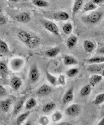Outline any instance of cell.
<instances>
[{
  "mask_svg": "<svg viewBox=\"0 0 104 125\" xmlns=\"http://www.w3.org/2000/svg\"><path fill=\"white\" fill-rule=\"evenodd\" d=\"M103 13L100 11H93L89 15L86 16L83 20L84 21L87 22V23L96 24L101 20V19L103 18Z\"/></svg>",
  "mask_w": 104,
  "mask_h": 125,
  "instance_id": "obj_1",
  "label": "cell"
},
{
  "mask_svg": "<svg viewBox=\"0 0 104 125\" xmlns=\"http://www.w3.org/2000/svg\"><path fill=\"white\" fill-rule=\"evenodd\" d=\"M81 113V107L78 104H73L65 110V113L70 117H76Z\"/></svg>",
  "mask_w": 104,
  "mask_h": 125,
  "instance_id": "obj_2",
  "label": "cell"
},
{
  "mask_svg": "<svg viewBox=\"0 0 104 125\" xmlns=\"http://www.w3.org/2000/svg\"><path fill=\"white\" fill-rule=\"evenodd\" d=\"M43 27L50 32L53 33L55 35H58L60 34V30H59V27H57V25L56 24H54V22H51V21H44L43 23Z\"/></svg>",
  "mask_w": 104,
  "mask_h": 125,
  "instance_id": "obj_3",
  "label": "cell"
},
{
  "mask_svg": "<svg viewBox=\"0 0 104 125\" xmlns=\"http://www.w3.org/2000/svg\"><path fill=\"white\" fill-rule=\"evenodd\" d=\"M40 77V73L38 71V69L36 65H33L29 71V80L32 83H36Z\"/></svg>",
  "mask_w": 104,
  "mask_h": 125,
  "instance_id": "obj_4",
  "label": "cell"
},
{
  "mask_svg": "<svg viewBox=\"0 0 104 125\" xmlns=\"http://www.w3.org/2000/svg\"><path fill=\"white\" fill-rule=\"evenodd\" d=\"M17 35H18L19 40L22 43H25L26 45H27V43H29V41L31 38V36H32V35L30 33H29L28 32H26L25 30H19L18 32Z\"/></svg>",
  "mask_w": 104,
  "mask_h": 125,
  "instance_id": "obj_5",
  "label": "cell"
},
{
  "mask_svg": "<svg viewBox=\"0 0 104 125\" xmlns=\"http://www.w3.org/2000/svg\"><path fill=\"white\" fill-rule=\"evenodd\" d=\"M24 65V60L21 58H14L10 61V66L14 71H18Z\"/></svg>",
  "mask_w": 104,
  "mask_h": 125,
  "instance_id": "obj_6",
  "label": "cell"
},
{
  "mask_svg": "<svg viewBox=\"0 0 104 125\" xmlns=\"http://www.w3.org/2000/svg\"><path fill=\"white\" fill-rule=\"evenodd\" d=\"M88 71L95 74H100L104 69V64H92L87 68Z\"/></svg>",
  "mask_w": 104,
  "mask_h": 125,
  "instance_id": "obj_7",
  "label": "cell"
},
{
  "mask_svg": "<svg viewBox=\"0 0 104 125\" xmlns=\"http://www.w3.org/2000/svg\"><path fill=\"white\" fill-rule=\"evenodd\" d=\"M41 43V38L35 35L31 36V38L29 41V43H27V46L31 48V49H34V48H36Z\"/></svg>",
  "mask_w": 104,
  "mask_h": 125,
  "instance_id": "obj_8",
  "label": "cell"
},
{
  "mask_svg": "<svg viewBox=\"0 0 104 125\" xmlns=\"http://www.w3.org/2000/svg\"><path fill=\"white\" fill-rule=\"evenodd\" d=\"M73 97H74V95H73V88L72 87V88H70V89H68L65 92V95H64V96L62 98V102H63L64 104H68V103H69V102L73 101Z\"/></svg>",
  "mask_w": 104,
  "mask_h": 125,
  "instance_id": "obj_9",
  "label": "cell"
},
{
  "mask_svg": "<svg viewBox=\"0 0 104 125\" xmlns=\"http://www.w3.org/2000/svg\"><path fill=\"white\" fill-rule=\"evenodd\" d=\"M51 92V88L47 85H43L37 91V94L38 96H47Z\"/></svg>",
  "mask_w": 104,
  "mask_h": 125,
  "instance_id": "obj_10",
  "label": "cell"
},
{
  "mask_svg": "<svg viewBox=\"0 0 104 125\" xmlns=\"http://www.w3.org/2000/svg\"><path fill=\"white\" fill-rule=\"evenodd\" d=\"M10 85L13 88V89L17 91L18 90L21 86L22 85V80L21 78L18 77H14L11 79L10 80Z\"/></svg>",
  "mask_w": 104,
  "mask_h": 125,
  "instance_id": "obj_11",
  "label": "cell"
},
{
  "mask_svg": "<svg viewBox=\"0 0 104 125\" xmlns=\"http://www.w3.org/2000/svg\"><path fill=\"white\" fill-rule=\"evenodd\" d=\"M16 19L19 22H21V23H28L31 20V16H30V15L29 13L24 12V13H20L19 15L16 16Z\"/></svg>",
  "mask_w": 104,
  "mask_h": 125,
  "instance_id": "obj_12",
  "label": "cell"
},
{
  "mask_svg": "<svg viewBox=\"0 0 104 125\" xmlns=\"http://www.w3.org/2000/svg\"><path fill=\"white\" fill-rule=\"evenodd\" d=\"M83 4H84V2L81 1V0H76V1H74L73 9H72V15H73V17L81 9V8L83 6Z\"/></svg>",
  "mask_w": 104,
  "mask_h": 125,
  "instance_id": "obj_13",
  "label": "cell"
},
{
  "mask_svg": "<svg viewBox=\"0 0 104 125\" xmlns=\"http://www.w3.org/2000/svg\"><path fill=\"white\" fill-rule=\"evenodd\" d=\"M11 100L10 99H7L5 100L0 102V109H1L3 112H8V110L10 108L11 105Z\"/></svg>",
  "mask_w": 104,
  "mask_h": 125,
  "instance_id": "obj_14",
  "label": "cell"
},
{
  "mask_svg": "<svg viewBox=\"0 0 104 125\" xmlns=\"http://www.w3.org/2000/svg\"><path fill=\"white\" fill-rule=\"evenodd\" d=\"M64 63L66 66H73L78 63L77 60L73 57V56H70V55H65L64 57Z\"/></svg>",
  "mask_w": 104,
  "mask_h": 125,
  "instance_id": "obj_15",
  "label": "cell"
},
{
  "mask_svg": "<svg viewBox=\"0 0 104 125\" xmlns=\"http://www.w3.org/2000/svg\"><path fill=\"white\" fill-rule=\"evenodd\" d=\"M54 19L60 20V21H66L70 18L68 13L65 11H60V12L55 13L54 14Z\"/></svg>",
  "mask_w": 104,
  "mask_h": 125,
  "instance_id": "obj_16",
  "label": "cell"
},
{
  "mask_svg": "<svg viewBox=\"0 0 104 125\" xmlns=\"http://www.w3.org/2000/svg\"><path fill=\"white\" fill-rule=\"evenodd\" d=\"M102 80H103L102 75H100V74H93L89 78V85L91 86H93L94 87L96 85H97L100 82H101Z\"/></svg>",
  "mask_w": 104,
  "mask_h": 125,
  "instance_id": "obj_17",
  "label": "cell"
},
{
  "mask_svg": "<svg viewBox=\"0 0 104 125\" xmlns=\"http://www.w3.org/2000/svg\"><path fill=\"white\" fill-rule=\"evenodd\" d=\"M84 49L87 52H92L93 49H95V43L89 41V40H85L83 43Z\"/></svg>",
  "mask_w": 104,
  "mask_h": 125,
  "instance_id": "obj_18",
  "label": "cell"
},
{
  "mask_svg": "<svg viewBox=\"0 0 104 125\" xmlns=\"http://www.w3.org/2000/svg\"><path fill=\"white\" fill-rule=\"evenodd\" d=\"M78 38L75 35H70L67 39V46L68 49H73L77 43Z\"/></svg>",
  "mask_w": 104,
  "mask_h": 125,
  "instance_id": "obj_19",
  "label": "cell"
},
{
  "mask_svg": "<svg viewBox=\"0 0 104 125\" xmlns=\"http://www.w3.org/2000/svg\"><path fill=\"white\" fill-rule=\"evenodd\" d=\"M87 62H89L90 64H103L104 63V56L92 57L89 59Z\"/></svg>",
  "mask_w": 104,
  "mask_h": 125,
  "instance_id": "obj_20",
  "label": "cell"
},
{
  "mask_svg": "<svg viewBox=\"0 0 104 125\" xmlns=\"http://www.w3.org/2000/svg\"><path fill=\"white\" fill-rule=\"evenodd\" d=\"M97 5H96L95 4H94L92 2V1H89L88 2H87L84 5V8H83V11L84 12H87V11H92L97 9Z\"/></svg>",
  "mask_w": 104,
  "mask_h": 125,
  "instance_id": "obj_21",
  "label": "cell"
},
{
  "mask_svg": "<svg viewBox=\"0 0 104 125\" xmlns=\"http://www.w3.org/2000/svg\"><path fill=\"white\" fill-rule=\"evenodd\" d=\"M92 91V86L90 85H85L84 87H82V88L80 91V94L81 96L85 97L87 96L90 94Z\"/></svg>",
  "mask_w": 104,
  "mask_h": 125,
  "instance_id": "obj_22",
  "label": "cell"
},
{
  "mask_svg": "<svg viewBox=\"0 0 104 125\" xmlns=\"http://www.w3.org/2000/svg\"><path fill=\"white\" fill-rule=\"evenodd\" d=\"M8 74V69L5 63L3 62H0V75L2 77H6Z\"/></svg>",
  "mask_w": 104,
  "mask_h": 125,
  "instance_id": "obj_23",
  "label": "cell"
},
{
  "mask_svg": "<svg viewBox=\"0 0 104 125\" xmlns=\"http://www.w3.org/2000/svg\"><path fill=\"white\" fill-rule=\"evenodd\" d=\"M37 105V101L34 98H29L27 102H26V104H25V108L26 110H31L32 109L33 107H35V106Z\"/></svg>",
  "mask_w": 104,
  "mask_h": 125,
  "instance_id": "obj_24",
  "label": "cell"
},
{
  "mask_svg": "<svg viewBox=\"0 0 104 125\" xmlns=\"http://www.w3.org/2000/svg\"><path fill=\"white\" fill-rule=\"evenodd\" d=\"M24 104V100H20L18 102H17L14 106V109H13V114L14 115H17L23 108Z\"/></svg>",
  "mask_w": 104,
  "mask_h": 125,
  "instance_id": "obj_25",
  "label": "cell"
},
{
  "mask_svg": "<svg viewBox=\"0 0 104 125\" xmlns=\"http://www.w3.org/2000/svg\"><path fill=\"white\" fill-rule=\"evenodd\" d=\"M60 49L58 47H54L48 49L46 52V55L49 57H54L55 56H57L59 53H60Z\"/></svg>",
  "mask_w": 104,
  "mask_h": 125,
  "instance_id": "obj_26",
  "label": "cell"
},
{
  "mask_svg": "<svg viewBox=\"0 0 104 125\" xmlns=\"http://www.w3.org/2000/svg\"><path fill=\"white\" fill-rule=\"evenodd\" d=\"M30 114V112L29 111H27V112H25V113H21L16 119V121H17V124H21L23 122H24V121L29 117Z\"/></svg>",
  "mask_w": 104,
  "mask_h": 125,
  "instance_id": "obj_27",
  "label": "cell"
},
{
  "mask_svg": "<svg viewBox=\"0 0 104 125\" xmlns=\"http://www.w3.org/2000/svg\"><path fill=\"white\" fill-rule=\"evenodd\" d=\"M9 47L8 44L2 39H0V52L2 54H7L9 52Z\"/></svg>",
  "mask_w": 104,
  "mask_h": 125,
  "instance_id": "obj_28",
  "label": "cell"
},
{
  "mask_svg": "<svg viewBox=\"0 0 104 125\" xmlns=\"http://www.w3.org/2000/svg\"><path fill=\"white\" fill-rule=\"evenodd\" d=\"M56 107V104L54 102H48L47 104H45L43 107V111L44 113H47L49 111L53 110Z\"/></svg>",
  "mask_w": 104,
  "mask_h": 125,
  "instance_id": "obj_29",
  "label": "cell"
},
{
  "mask_svg": "<svg viewBox=\"0 0 104 125\" xmlns=\"http://www.w3.org/2000/svg\"><path fill=\"white\" fill-rule=\"evenodd\" d=\"M32 3L37 7L40 8H45L48 6V2L47 1H44V0H34L32 1Z\"/></svg>",
  "mask_w": 104,
  "mask_h": 125,
  "instance_id": "obj_30",
  "label": "cell"
},
{
  "mask_svg": "<svg viewBox=\"0 0 104 125\" xmlns=\"http://www.w3.org/2000/svg\"><path fill=\"white\" fill-rule=\"evenodd\" d=\"M63 32L67 34V35H70L72 31H73V25L71 23H66L64 24L63 27H62Z\"/></svg>",
  "mask_w": 104,
  "mask_h": 125,
  "instance_id": "obj_31",
  "label": "cell"
},
{
  "mask_svg": "<svg viewBox=\"0 0 104 125\" xmlns=\"http://www.w3.org/2000/svg\"><path fill=\"white\" fill-rule=\"evenodd\" d=\"M103 102H104V93H101V94H98L95 97V100L93 102V103L95 104H96V105L100 104Z\"/></svg>",
  "mask_w": 104,
  "mask_h": 125,
  "instance_id": "obj_32",
  "label": "cell"
},
{
  "mask_svg": "<svg viewBox=\"0 0 104 125\" xmlns=\"http://www.w3.org/2000/svg\"><path fill=\"white\" fill-rule=\"evenodd\" d=\"M46 77H47V80H48V82H50V83L51 85H55L57 84V79L54 77V76H52L51 74H49V72H46Z\"/></svg>",
  "mask_w": 104,
  "mask_h": 125,
  "instance_id": "obj_33",
  "label": "cell"
},
{
  "mask_svg": "<svg viewBox=\"0 0 104 125\" xmlns=\"http://www.w3.org/2000/svg\"><path fill=\"white\" fill-rule=\"evenodd\" d=\"M62 118V114L60 111H56L52 115V121L54 122H57Z\"/></svg>",
  "mask_w": 104,
  "mask_h": 125,
  "instance_id": "obj_34",
  "label": "cell"
},
{
  "mask_svg": "<svg viewBox=\"0 0 104 125\" xmlns=\"http://www.w3.org/2000/svg\"><path fill=\"white\" fill-rule=\"evenodd\" d=\"M78 73V69H76V68H72V69H70L69 70H68V72H67V75H68L69 77H75Z\"/></svg>",
  "mask_w": 104,
  "mask_h": 125,
  "instance_id": "obj_35",
  "label": "cell"
},
{
  "mask_svg": "<svg viewBox=\"0 0 104 125\" xmlns=\"http://www.w3.org/2000/svg\"><path fill=\"white\" fill-rule=\"evenodd\" d=\"M6 94H7V91L5 88L2 85H0V96H4L6 95Z\"/></svg>",
  "mask_w": 104,
  "mask_h": 125,
  "instance_id": "obj_36",
  "label": "cell"
},
{
  "mask_svg": "<svg viewBox=\"0 0 104 125\" xmlns=\"http://www.w3.org/2000/svg\"><path fill=\"white\" fill-rule=\"evenodd\" d=\"M58 83L61 85H65V78L63 75H60L58 78Z\"/></svg>",
  "mask_w": 104,
  "mask_h": 125,
  "instance_id": "obj_37",
  "label": "cell"
},
{
  "mask_svg": "<svg viewBox=\"0 0 104 125\" xmlns=\"http://www.w3.org/2000/svg\"><path fill=\"white\" fill-rule=\"evenodd\" d=\"M5 24H6V19L2 15H0V25H3Z\"/></svg>",
  "mask_w": 104,
  "mask_h": 125,
  "instance_id": "obj_38",
  "label": "cell"
},
{
  "mask_svg": "<svg viewBox=\"0 0 104 125\" xmlns=\"http://www.w3.org/2000/svg\"><path fill=\"white\" fill-rule=\"evenodd\" d=\"M97 53L99 54H101L102 56H104V46H102L100 49H97Z\"/></svg>",
  "mask_w": 104,
  "mask_h": 125,
  "instance_id": "obj_39",
  "label": "cell"
},
{
  "mask_svg": "<svg viewBox=\"0 0 104 125\" xmlns=\"http://www.w3.org/2000/svg\"><path fill=\"white\" fill-rule=\"evenodd\" d=\"M92 2H93L94 4H95L96 5H98L101 4V3H103V0H93Z\"/></svg>",
  "mask_w": 104,
  "mask_h": 125,
  "instance_id": "obj_40",
  "label": "cell"
},
{
  "mask_svg": "<svg viewBox=\"0 0 104 125\" xmlns=\"http://www.w3.org/2000/svg\"><path fill=\"white\" fill-rule=\"evenodd\" d=\"M97 125H104V117H103V118L99 121V122L97 124Z\"/></svg>",
  "mask_w": 104,
  "mask_h": 125,
  "instance_id": "obj_41",
  "label": "cell"
},
{
  "mask_svg": "<svg viewBox=\"0 0 104 125\" xmlns=\"http://www.w3.org/2000/svg\"><path fill=\"white\" fill-rule=\"evenodd\" d=\"M58 125H71V124L70 122H67V121H63V122H61Z\"/></svg>",
  "mask_w": 104,
  "mask_h": 125,
  "instance_id": "obj_42",
  "label": "cell"
},
{
  "mask_svg": "<svg viewBox=\"0 0 104 125\" xmlns=\"http://www.w3.org/2000/svg\"><path fill=\"white\" fill-rule=\"evenodd\" d=\"M22 125H32V122L31 121H26V123H24V124H22Z\"/></svg>",
  "mask_w": 104,
  "mask_h": 125,
  "instance_id": "obj_43",
  "label": "cell"
},
{
  "mask_svg": "<svg viewBox=\"0 0 104 125\" xmlns=\"http://www.w3.org/2000/svg\"><path fill=\"white\" fill-rule=\"evenodd\" d=\"M101 74H102V77H104V69H103V71L102 72Z\"/></svg>",
  "mask_w": 104,
  "mask_h": 125,
  "instance_id": "obj_44",
  "label": "cell"
},
{
  "mask_svg": "<svg viewBox=\"0 0 104 125\" xmlns=\"http://www.w3.org/2000/svg\"><path fill=\"white\" fill-rule=\"evenodd\" d=\"M2 12V8H1V6H0V13Z\"/></svg>",
  "mask_w": 104,
  "mask_h": 125,
  "instance_id": "obj_45",
  "label": "cell"
},
{
  "mask_svg": "<svg viewBox=\"0 0 104 125\" xmlns=\"http://www.w3.org/2000/svg\"><path fill=\"white\" fill-rule=\"evenodd\" d=\"M103 108H104V104H103Z\"/></svg>",
  "mask_w": 104,
  "mask_h": 125,
  "instance_id": "obj_46",
  "label": "cell"
}]
</instances>
